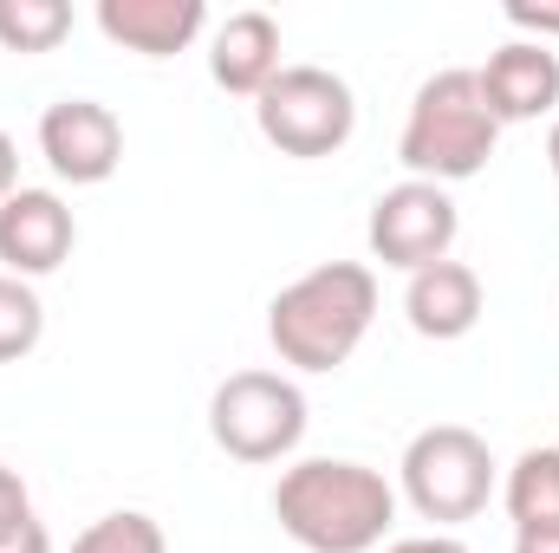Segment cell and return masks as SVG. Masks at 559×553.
<instances>
[{"label": "cell", "instance_id": "11", "mask_svg": "<svg viewBox=\"0 0 559 553\" xmlns=\"http://www.w3.org/2000/svg\"><path fill=\"white\" fill-rule=\"evenodd\" d=\"M481 306H488V293H481V274H475L468 261H436V268L411 274V286H404V319H411V332H417V339H436V345L468 339V332L481 326Z\"/></svg>", "mask_w": 559, "mask_h": 553}, {"label": "cell", "instance_id": "9", "mask_svg": "<svg viewBox=\"0 0 559 553\" xmlns=\"http://www.w3.org/2000/svg\"><path fill=\"white\" fill-rule=\"evenodd\" d=\"M72 248H79V222L52 189H13L0 202V274H59L72 261Z\"/></svg>", "mask_w": 559, "mask_h": 553}, {"label": "cell", "instance_id": "13", "mask_svg": "<svg viewBox=\"0 0 559 553\" xmlns=\"http://www.w3.org/2000/svg\"><path fill=\"white\" fill-rule=\"evenodd\" d=\"M202 26H209L202 0H98V33L143 59L189 52L202 39Z\"/></svg>", "mask_w": 559, "mask_h": 553}, {"label": "cell", "instance_id": "1", "mask_svg": "<svg viewBox=\"0 0 559 553\" xmlns=\"http://www.w3.org/2000/svg\"><path fill=\"white\" fill-rule=\"evenodd\" d=\"M274 521L306 553H371L384 548V534L397 521V489L365 462L306 456V462L280 469Z\"/></svg>", "mask_w": 559, "mask_h": 553}, {"label": "cell", "instance_id": "20", "mask_svg": "<svg viewBox=\"0 0 559 553\" xmlns=\"http://www.w3.org/2000/svg\"><path fill=\"white\" fill-rule=\"evenodd\" d=\"M0 553H52V534L39 521H20L13 534H0Z\"/></svg>", "mask_w": 559, "mask_h": 553}, {"label": "cell", "instance_id": "19", "mask_svg": "<svg viewBox=\"0 0 559 553\" xmlns=\"http://www.w3.org/2000/svg\"><path fill=\"white\" fill-rule=\"evenodd\" d=\"M20 521H33V495H26V482L0 462V534H13Z\"/></svg>", "mask_w": 559, "mask_h": 553}, {"label": "cell", "instance_id": "6", "mask_svg": "<svg viewBox=\"0 0 559 553\" xmlns=\"http://www.w3.org/2000/svg\"><path fill=\"white\" fill-rule=\"evenodd\" d=\"M209 436L222 456L261 469L299 449L306 436V391L286 372H235L209 398Z\"/></svg>", "mask_w": 559, "mask_h": 553}, {"label": "cell", "instance_id": "4", "mask_svg": "<svg viewBox=\"0 0 559 553\" xmlns=\"http://www.w3.org/2000/svg\"><path fill=\"white\" fill-rule=\"evenodd\" d=\"M404 502L423 521H436V534H449L455 521H475L495 495V456L468 423H429L404 443Z\"/></svg>", "mask_w": 559, "mask_h": 553}, {"label": "cell", "instance_id": "18", "mask_svg": "<svg viewBox=\"0 0 559 553\" xmlns=\"http://www.w3.org/2000/svg\"><path fill=\"white\" fill-rule=\"evenodd\" d=\"M501 13H508L514 33H527V39H540V46L559 39V0H508Z\"/></svg>", "mask_w": 559, "mask_h": 553}, {"label": "cell", "instance_id": "24", "mask_svg": "<svg viewBox=\"0 0 559 553\" xmlns=\"http://www.w3.org/2000/svg\"><path fill=\"white\" fill-rule=\"evenodd\" d=\"M547 169H554V183H559V118H554V131H547Z\"/></svg>", "mask_w": 559, "mask_h": 553}, {"label": "cell", "instance_id": "17", "mask_svg": "<svg viewBox=\"0 0 559 553\" xmlns=\"http://www.w3.org/2000/svg\"><path fill=\"white\" fill-rule=\"evenodd\" d=\"M39 339H46V306H39L33 280L0 274V365L26 358V352H33Z\"/></svg>", "mask_w": 559, "mask_h": 553}, {"label": "cell", "instance_id": "2", "mask_svg": "<svg viewBox=\"0 0 559 553\" xmlns=\"http://www.w3.org/2000/svg\"><path fill=\"white\" fill-rule=\"evenodd\" d=\"M371 319H378V274L365 261H325L274 293L267 339L293 372H338L365 345Z\"/></svg>", "mask_w": 559, "mask_h": 553}, {"label": "cell", "instance_id": "8", "mask_svg": "<svg viewBox=\"0 0 559 553\" xmlns=\"http://www.w3.org/2000/svg\"><path fill=\"white\" fill-rule=\"evenodd\" d=\"M39 156L59 183L72 189H92V183H111L118 163H124V125L111 105L98 98H59L46 105L39 118Z\"/></svg>", "mask_w": 559, "mask_h": 553}, {"label": "cell", "instance_id": "21", "mask_svg": "<svg viewBox=\"0 0 559 553\" xmlns=\"http://www.w3.org/2000/svg\"><path fill=\"white\" fill-rule=\"evenodd\" d=\"M384 553H468L455 534H411V541H391Z\"/></svg>", "mask_w": 559, "mask_h": 553}, {"label": "cell", "instance_id": "22", "mask_svg": "<svg viewBox=\"0 0 559 553\" xmlns=\"http://www.w3.org/2000/svg\"><path fill=\"white\" fill-rule=\"evenodd\" d=\"M13 189H20V150H13V138L0 131V202H7Z\"/></svg>", "mask_w": 559, "mask_h": 553}, {"label": "cell", "instance_id": "14", "mask_svg": "<svg viewBox=\"0 0 559 553\" xmlns=\"http://www.w3.org/2000/svg\"><path fill=\"white\" fill-rule=\"evenodd\" d=\"M508 521L514 534H534V528H559V449H527L514 469H508Z\"/></svg>", "mask_w": 559, "mask_h": 553}, {"label": "cell", "instance_id": "5", "mask_svg": "<svg viewBox=\"0 0 559 553\" xmlns=\"http://www.w3.org/2000/svg\"><path fill=\"white\" fill-rule=\"evenodd\" d=\"M254 125L280 156H338L358 131V98L325 66H280V79L254 98Z\"/></svg>", "mask_w": 559, "mask_h": 553}, {"label": "cell", "instance_id": "15", "mask_svg": "<svg viewBox=\"0 0 559 553\" xmlns=\"http://www.w3.org/2000/svg\"><path fill=\"white\" fill-rule=\"evenodd\" d=\"M72 33L66 0H0V46L7 52H52Z\"/></svg>", "mask_w": 559, "mask_h": 553}, {"label": "cell", "instance_id": "23", "mask_svg": "<svg viewBox=\"0 0 559 553\" xmlns=\"http://www.w3.org/2000/svg\"><path fill=\"white\" fill-rule=\"evenodd\" d=\"M514 553H559V528H534V534H514Z\"/></svg>", "mask_w": 559, "mask_h": 553}, {"label": "cell", "instance_id": "7", "mask_svg": "<svg viewBox=\"0 0 559 553\" xmlns=\"http://www.w3.org/2000/svg\"><path fill=\"white\" fill-rule=\"evenodd\" d=\"M455 235H462V215H455L449 189L442 183H417V176H404L397 189H384L371 202V222H365L371 261H384L397 274H423V268L449 261Z\"/></svg>", "mask_w": 559, "mask_h": 553}, {"label": "cell", "instance_id": "16", "mask_svg": "<svg viewBox=\"0 0 559 553\" xmlns=\"http://www.w3.org/2000/svg\"><path fill=\"white\" fill-rule=\"evenodd\" d=\"M72 553H169V534H163V521L156 515H143V508H118V515H98Z\"/></svg>", "mask_w": 559, "mask_h": 553}, {"label": "cell", "instance_id": "3", "mask_svg": "<svg viewBox=\"0 0 559 553\" xmlns=\"http://www.w3.org/2000/svg\"><path fill=\"white\" fill-rule=\"evenodd\" d=\"M501 143L495 111L481 105V85L468 66H449L436 79H423L417 98H411V118H404V138H397V163L417 176V183H468L488 169Z\"/></svg>", "mask_w": 559, "mask_h": 553}, {"label": "cell", "instance_id": "10", "mask_svg": "<svg viewBox=\"0 0 559 553\" xmlns=\"http://www.w3.org/2000/svg\"><path fill=\"white\" fill-rule=\"evenodd\" d=\"M481 105L495 111V125H534L559 111V52L540 39H508L488 52V66L475 72Z\"/></svg>", "mask_w": 559, "mask_h": 553}, {"label": "cell", "instance_id": "12", "mask_svg": "<svg viewBox=\"0 0 559 553\" xmlns=\"http://www.w3.org/2000/svg\"><path fill=\"white\" fill-rule=\"evenodd\" d=\"M209 79L228 98H261L280 79V20L261 7H241L209 39Z\"/></svg>", "mask_w": 559, "mask_h": 553}]
</instances>
